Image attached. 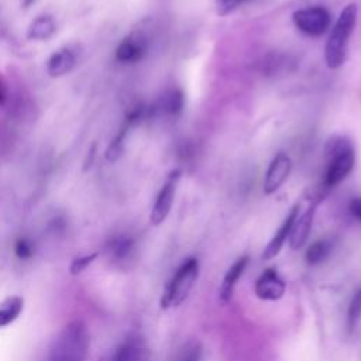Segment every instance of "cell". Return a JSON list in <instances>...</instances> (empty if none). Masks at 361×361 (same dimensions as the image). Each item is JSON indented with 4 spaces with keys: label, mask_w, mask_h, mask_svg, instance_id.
Instances as JSON below:
<instances>
[{
    "label": "cell",
    "mask_w": 361,
    "mask_h": 361,
    "mask_svg": "<svg viewBox=\"0 0 361 361\" xmlns=\"http://www.w3.org/2000/svg\"><path fill=\"white\" fill-rule=\"evenodd\" d=\"M90 334L85 323L75 320L68 323L54 340L48 361H85L89 353Z\"/></svg>",
    "instance_id": "6da1fadb"
},
{
    "label": "cell",
    "mask_w": 361,
    "mask_h": 361,
    "mask_svg": "<svg viewBox=\"0 0 361 361\" xmlns=\"http://www.w3.org/2000/svg\"><path fill=\"white\" fill-rule=\"evenodd\" d=\"M357 16H358L357 4L350 3L341 10L333 27L324 47V58L330 69H337L345 62L350 37L357 24Z\"/></svg>",
    "instance_id": "7a4b0ae2"
},
{
    "label": "cell",
    "mask_w": 361,
    "mask_h": 361,
    "mask_svg": "<svg viewBox=\"0 0 361 361\" xmlns=\"http://www.w3.org/2000/svg\"><path fill=\"white\" fill-rule=\"evenodd\" d=\"M199 275V262L196 258H188L168 281L161 296V307L169 309L179 306L190 293Z\"/></svg>",
    "instance_id": "3957f363"
},
{
    "label": "cell",
    "mask_w": 361,
    "mask_h": 361,
    "mask_svg": "<svg viewBox=\"0 0 361 361\" xmlns=\"http://www.w3.org/2000/svg\"><path fill=\"white\" fill-rule=\"evenodd\" d=\"M296 28L310 37H319L324 34L331 23L330 13L324 7H307L296 10L292 16Z\"/></svg>",
    "instance_id": "277c9868"
},
{
    "label": "cell",
    "mask_w": 361,
    "mask_h": 361,
    "mask_svg": "<svg viewBox=\"0 0 361 361\" xmlns=\"http://www.w3.org/2000/svg\"><path fill=\"white\" fill-rule=\"evenodd\" d=\"M180 175H182L180 169H173L168 175L166 182L164 183L161 190L158 192L154 206L151 209V214H149V221L154 226L161 224L168 217V214L172 209V203L175 199V192H176V186L180 179Z\"/></svg>",
    "instance_id": "5b68a950"
},
{
    "label": "cell",
    "mask_w": 361,
    "mask_h": 361,
    "mask_svg": "<svg viewBox=\"0 0 361 361\" xmlns=\"http://www.w3.org/2000/svg\"><path fill=\"white\" fill-rule=\"evenodd\" d=\"M329 159L327 171L324 173L322 185L326 189H331L336 185H338L354 168L355 164V154L353 147H348L334 155H331Z\"/></svg>",
    "instance_id": "8992f818"
},
{
    "label": "cell",
    "mask_w": 361,
    "mask_h": 361,
    "mask_svg": "<svg viewBox=\"0 0 361 361\" xmlns=\"http://www.w3.org/2000/svg\"><path fill=\"white\" fill-rule=\"evenodd\" d=\"M148 49V41L141 32H131L124 37L116 48V59L121 63H134L144 58Z\"/></svg>",
    "instance_id": "52a82bcc"
},
{
    "label": "cell",
    "mask_w": 361,
    "mask_h": 361,
    "mask_svg": "<svg viewBox=\"0 0 361 361\" xmlns=\"http://www.w3.org/2000/svg\"><path fill=\"white\" fill-rule=\"evenodd\" d=\"M290 168H292L290 158L285 152L276 154L267 169L265 179H264V192L267 195H272L274 192H276L288 179L290 173Z\"/></svg>",
    "instance_id": "ba28073f"
},
{
    "label": "cell",
    "mask_w": 361,
    "mask_h": 361,
    "mask_svg": "<svg viewBox=\"0 0 361 361\" xmlns=\"http://www.w3.org/2000/svg\"><path fill=\"white\" fill-rule=\"evenodd\" d=\"M285 288V282L279 274L275 269L268 268L255 281L254 292L262 300L275 302L283 296Z\"/></svg>",
    "instance_id": "9c48e42d"
},
{
    "label": "cell",
    "mask_w": 361,
    "mask_h": 361,
    "mask_svg": "<svg viewBox=\"0 0 361 361\" xmlns=\"http://www.w3.org/2000/svg\"><path fill=\"white\" fill-rule=\"evenodd\" d=\"M316 203H312L300 216H298L292 224L290 233H289V245L292 250H299L305 245V243L309 238L314 213H316Z\"/></svg>",
    "instance_id": "30bf717a"
},
{
    "label": "cell",
    "mask_w": 361,
    "mask_h": 361,
    "mask_svg": "<svg viewBox=\"0 0 361 361\" xmlns=\"http://www.w3.org/2000/svg\"><path fill=\"white\" fill-rule=\"evenodd\" d=\"M78 61V52L71 47H63L55 51L47 61V73L51 78H61L69 73Z\"/></svg>",
    "instance_id": "8fae6325"
},
{
    "label": "cell",
    "mask_w": 361,
    "mask_h": 361,
    "mask_svg": "<svg viewBox=\"0 0 361 361\" xmlns=\"http://www.w3.org/2000/svg\"><path fill=\"white\" fill-rule=\"evenodd\" d=\"M299 216V204H295L290 212L288 213L286 219L283 220V223L281 224V227L276 230V233L274 234V237L271 238V241L267 244V247L264 248L262 252V259H272L274 257H276L279 254V251L282 250L285 241L289 237L292 224L295 221V219Z\"/></svg>",
    "instance_id": "7c38bea8"
},
{
    "label": "cell",
    "mask_w": 361,
    "mask_h": 361,
    "mask_svg": "<svg viewBox=\"0 0 361 361\" xmlns=\"http://www.w3.org/2000/svg\"><path fill=\"white\" fill-rule=\"evenodd\" d=\"M106 252L114 264H117L118 267H124V264L134 257L135 241L130 235H116L107 243Z\"/></svg>",
    "instance_id": "4fadbf2b"
},
{
    "label": "cell",
    "mask_w": 361,
    "mask_h": 361,
    "mask_svg": "<svg viewBox=\"0 0 361 361\" xmlns=\"http://www.w3.org/2000/svg\"><path fill=\"white\" fill-rule=\"evenodd\" d=\"M183 102H185L183 100V93L180 92V89H178V87L168 89L158 99V102L154 106H151L152 107V116L155 113H162L165 116L176 117V116L180 114V111L183 109Z\"/></svg>",
    "instance_id": "5bb4252c"
},
{
    "label": "cell",
    "mask_w": 361,
    "mask_h": 361,
    "mask_svg": "<svg viewBox=\"0 0 361 361\" xmlns=\"http://www.w3.org/2000/svg\"><path fill=\"white\" fill-rule=\"evenodd\" d=\"M247 264H248V257L244 255V257H240L238 259H235V262L227 269V272L221 281L220 289H219V296L223 303H227L233 298L237 281L243 275Z\"/></svg>",
    "instance_id": "9a60e30c"
},
{
    "label": "cell",
    "mask_w": 361,
    "mask_h": 361,
    "mask_svg": "<svg viewBox=\"0 0 361 361\" xmlns=\"http://www.w3.org/2000/svg\"><path fill=\"white\" fill-rule=\"evenodd\" d=\"M56 32V24L52 16L42 14L31 21L27 28V38L31 41H47Z\"/></svg>",
    "instance_id": "2e32d148"
},
{
    "label": "cell",
    "mask_w": 361,
    "mask_h": 361,
    "mask_svg": "<svg viewBox=\"0 0 361 361\" xmlns=\"http://www.w3.org/2000/svg\"><path fill=\"white\" fill-rule=\"evenodd\" d=\"M142 345L140 340L131 337L121 343L113 353L110 361H141Z\"/></svg>",
    "instance_id": "e0dca14e"
},
{
    "label": "cell",
    "mask_w": 361,
    "mask_h": 361,
    "mask_svg": "<svg viewBox=\"0 0 361 361\" xmlns=\"http://www.w3.org/2000/svg\"><path fill=\"white\" fill-rule=\"evenodd\" d=\"M24 299L18 295L7 298L0 306V327L11 324L23 312Z\"/></svg>",
    "instance_id": "ac0fdd59"
},
{
    "label": "cell",
    "mask_w": 361,
    "mask_h": 361,
    "mask_svg": "<svg viewBox=\"0 0 361 361\" xmlns=\"http://www.w3.org/2000/svg\"><path fill=\"white\" fill-rule=\"evenodd\" d=\"M130 128H133V127L124 121L123 126L120 127L118 133L114 135V138L110 141V144H109V147L106 149V159L107 161L116 162L123 155L126 138H127V134H128Z\"/></svg>",
    "instance_id": "d6986e66"
},
{
    "label": "cell",
    "mask_w": 361,
    "mask_h": 361,
    "mask_svg": "<svg viewBox=\"0 0 361 361\" xmlns=\"http://www.w3.org/2000/svg\"><path fill=\"white\" fill-rule=\"evenodd\" d=\"M331 251V244L327 240H317L309 245L306 250V262L310 265H317L323 262Z\"/></svg>",
    "instance_id": "ffe728a7"
},
{
    "label": "cell",
    "mask_w": 361,
    "mask_h": 361,
    "mask_svg": "<svg viewBox=\"0 0 361 361\" xmlns=\"http://www.w3.org/2000/svg\"><path fill=\"white\" fill-rule=\"evenodd\" d=\"M360 320H361V288L354 293V296L348 305V310H347L348 331L355 330Z\"/></svg>",
    "instance_id": "44dd1931"
},
{
    "label": "cell",
    "mask_w": 361,
    "mask_h": 361,
    "mask_svg": "<svg viewBox=\"0 0 361 361\" xmlns=\"http://www.w3.org/2000/svg\"><path fill=\"white\" fill-rule=\"evenodd\" d=\"M35 252V247H34V243L27 238V237H20L16 244H14V254L18 259L21 261H27V259H31L32 255Z\"/></svg>",
    "instance_id": "7402d4cb"
},
{
    "label": "cell",
    "mask_w": 361,
    "mask_h": 361,
    "mask_svg": "<svg viewBox=\"0 0 361 361\" xmlns=\"http://www.w3.org/2000/svg\"><path fill=\"white\" fill-rule=\"evenodd\" d=\"M97 252H92V254H87V255H82V257H78L75 258L72 262H71V267H69V272L72 275H79L82 274L96 258H97Z\"/></svg>",
    "instance_id": "603a6c76"
},
{
    "label": "cell",
    "mask_w": 361,
    "mask_h": 361,
    "mask_svg": "<svg viewBox=\"0 0 361 361\" xmlns=\"http://www.w3.org/2000/svg\"><path fill=\"white\" fill-rule=\"evenodd\" d=\"M243 1H245V0H216L217 13L220 16H226V14L234 11Z\"/></svg>",
    "instance_id": "cb8c5ba5"
},
{
    "label": "cell",
    "mask_w": 361,
    "mask_h": 361,
    "mask_svg": "<svg viewBox=\"0 0 361 361\" xmlns=\"http://www.w3.org/2000/svg\"><path fill=\"white\" fill-rule=\"evenodd\" d=\"M350 213L361 223V197H354L348 204Z\"/></svg>",
    "instance_id": "d4e9b609"
},
{
    "label": "cell",
    "mask_w": 361,
    "mask_h": 361,
    "mask_svg": "<svg viewBox=\"0 0 361 361\" xmlns=\"http://www.w3.org/2000/svg\"><path fill=\"white\" fill-rule=\"evenodd\" d=\"M199 360H200L199 348H197V347H193V348H189L188 351H185L179 361H199Z\"/></svg>",
    "instance_id": "484cf974"
},
{
    "label": "cell",
    "mask_w": 361,
    "mask_h": 361,
    "mask_svg": "<svg viewBox=\"0 0 361 361\" xmlns=\"http://www.w3.org/2000/svg\"><path fill=\"white\" fill-rule=\"evenodd\" d=\"M94 157H96V142L92 144V147L89 148L87 154H86V158H85V165H83V169H89L94 161Z\"/></svg>",
    "instance_id": "4316f807"
},
{
    "label": "cell",
    "mask_w": 361,
    "mask_h": 361,
    "mask_svg": "<svg viewBox=\"0 0 361 361\" xmlns=\"http://www.w3.org/2000/svg\"><path fill=\"white\" fill-rule=\"evenodd\" d=\"M6 99H7V90H6L3 80L0 79V106H3L6 103Z\"/></svg>",
    "instance_id": "83f0119b"
},
{
    "label": "cell",
    "mask_w": 361,
    "mask_h": 361,
    "mask_svg": "<svg viewBox=\"0 0 361 361\" xmlns=\"http://www.w3.org/2000/svg\"><path fill=\"white\" fill-rule=\"evenodd\" d=\"M35 1H37V0H23V3H21V4H23V7H24V8H28V7H31Z\"/></svg>",
    "instance_id": "f1b7e54d"
}]
</instances>
